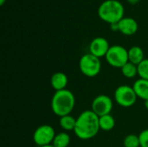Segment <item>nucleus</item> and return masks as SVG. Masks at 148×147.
<instances>
[{"label": "nucleus", "instance_id": "f257e3e1", "mask_svg": "<svg viewBox=\"0 0 148 147\" xmlns=\"http://www.w3.org/2000/svg\"><path fill=\"white\" fill-rule=\"evenodd\" d=\"M99 116L92 110H85L76 118V124L74 130L75 136L82 140L95 138L99 131Z\"/></svg>", "mask_w": 148, "mask_h": 147}, {"label": "nucleus", "instance_id": "f03ea898", "mask_svg": "<svg viewBox=\"0 0 148 147\" xmlns=\"http://www.w3.org/2000/svg\"><path fill=\"white\" fill-rule=\"evenodd\" d=\"M75 106V97L74 94L64 89L56 91L51 99V110L58 117L69 115L74 110Z\"/></svg>", "mask_w": 148, "mask_h": 147}, {"label": "nucleus", "instance_id": "7ed1b4c3", "mask_svg": "<svg viewBox=\"0 0 148 147\" xmlns=\"http://www.w3.org/2000/svg\"><path fill=\"white\" fill-rule=\"evenodd\" d=\"M124 6L118 0H105L98 8L99 17L107 23H119L124 17Z\"/></svg>", "mask_w": 148, "mask_h": 147}, {"label": "nucleus", "instance_id": "20e7f679", "mask_svg": "<svg viewBox=\"0 0 148 147\" xmlns=\"http://www.w3.org/2000/svg\"><path fill=\"white\" fill-rule=\"evenodd\" d=\"M79 68L82 75L93 78L100 74L101 70V62L100 58L88 53L81 57L79 61Z\"/></svg>", "mask_w": 148, "mask_h": 147}, {"label": "nucleus", "instance_id": "39448f33", "mask_svg": "<svg viewBox=\"0 0 148 147\" xmlns=\"http://www.w3.org/2000/svg\"><path fill=\"white\" fill-rule=\"evenodd\" d=\"M105 58L111 67L121 68L129 62L128 50L121 45H113L109 48Z\"/></svg>", "mask_w": 148, "mask_h": 147}, {"label": "nucleus", "instance_id": "423d86ee", "mask_svg": "<svg viewBox=\"0 0 148 147\" xmlns=\"http://www.w3.org/2000/svg\"><path fill=\"white\" fill-rule=\"evenodd\" d=\"M114 97L116 103L125 108L133 107L138 99L133 87L127 85L119 86L114 91Z\"/></svg>", "mask_w": 148, "mask_h": 147}, {"label": "nucleus", "instance_id": "0eeeda50", "mask_svg": "<svg viewBox=\"0 0 148 147\" xmlns=\"http://www.w3.org/2000/svg\"><path fill=\"white\" fill-rule=\"evenodd\" d=\"M56 135L53 126L50 125H42L35 130L33 133V141L39 147L52 145Z\"/></svg>", "mask_w": 148, "mask_h": 147}, {"label": "nucleus", "instance_id": "6e6552de", "mask_svg": "<svg viewBox=\"0 0 148 147\" xmlns=\"http://www.w3.org/2000/svg\"><path fill=\"white\" fill-rule=\"evenodd\" d=\"M113 106V101L108 95L100 94L93 100L91 110L97 116L101 117L106 114H110Z\"/></svg>", "mask_w": 148, "mask_h": 147}, {"label": "nucleus", "instance_id": "1a4fd4ad", "mask_svg": "<svg viewBox=\"0 0 148 147\" xmlns=\"http://www.w3.org/2000/svg\"><path fill=\"white\" fill-rule=\"evenodd\" d=\"M110 47L111 46L106 38L98 36L91 41L89 44V53L101 59V57L106 56Z\"/></svg>", "mask_w": 148, "mask_h": 147}, {"label": "nucleus", "instance_id": "9d476101", "mask_svg": "<svg viewBox=\"0 0 148 147\" xmlns=\"http://www.w3.org/2000/svg\"><path fill=\"white\" fill-rule=\"evenodd\" d=\"M118 28L121 34L125 36H133L138 31L139 25L134 18L124 16L118 23Z\"/></svg>", "mask_w": 148, "mask_h": 147}, {"label": "nucleus", "instance_id": "9b49d317", "mask_svg": "<svg viewBox=\"0 0 148 147\" xmlns=\"http://www.w3.org/2000/svg\"><path fill=\"white\" fill-rule=\"evenodd\" d=\"M69 83L68 76L62 72H56L52 75L50 78V84L54 90L61 91L66 89V87Z\"/></svg>", "mask_w": 148, "mask_h": 147}, {"label": "nucleus", "instance_id": "f8f14e48", "mask_svg": "<svg viewBox=\"0 0 148 147\" xmlns=\"http://www.w3.org/2000/svg\"><path fill=\"white\" fill-rule=\"evenodd\" d=\"M133 88L138 98L144 101L148 100V80L138 79L133 85Z\"/></svg>", "mask_w": 148, "mask_h": 147}, {"label": "nucleus", "instance_id": "ddd939ff", "mask_svg": "<svg viewBox=\"0 0 148 147\" xmlns=\"http://www.w3.org/2000/svg\"><path fill=\"white\" fill-rule=\"evenodd\" d=\"M145 59L143 49L139 46H133L128 49V61L129 62L139 65Z\"/></svg>", "mask_w": 148, "mask_h": 147}, {"label": "nucleus", "instance_id": "4468645a", "mask_svg": "<svg viewBox=\"0 0 148 147\" xmlns=\"http://www.w3.org/2000/svg\"><path fill=\"white\" fill-rule=\"evenodd\" d=\"M99 124H100V128L102 131H111L114 128L115 126V120L114 118L110 114H106L103 116L99 117Z\"/></svg>", "mask_w": 148, "mask_h": 147}, {"label": "nucleus", "instance_id": "2eb2a0df", "mask_svg": "<svg viewBox=\"0 0 148 147\" xmlns=\"http://www.w3.org/2000/svg\"><path fill=\"white\" fill-rule=\"evenodd\" d=\"M71 141L70 135L66 132H61L56 133L52 146L54 147H69Z\"/></svg>", "mask_w": 148, "mask_h": 147}, {"label": "nucleus", "instance_id": "dca6fc26", "mask_svg": "<svg viewBox=\"0 0 148 147\" xmlns=\"http://www.w3.org/2000/svg\"><path fill=\"white\" fill-rule=\"evenodd\" d=\"M75 124H76V119L70 114L62 116L59 120V125L61 128H62L65 132H69V131L74 132Z\"/></svg>", "mask_w": 148, "mask_h": 147}, {"label": "nucleus", "instance_id": "f3484780", "mask_svg": "<svg viewBox=\"0 0 148 147\" xmlns=\"http://www.w3.org/2000/svg\"><path fill=\"white\" fill-rule=\"evenodd\" d=\"M121 74L124 77L127 79L134 78L136 75H138V67L137 65H134L131 62H127L121 68Z\"/></svg>", "mask_w": 148, "mask_h": 147}, {"label": "nucleus", "instance_id": "a211bd4d", "mask_svg": "<svg viewBox=\"0 0 148 147\" xmlns=\"http://www.w3.org/2000/svg\"><path fill=\"white\" fill-rule=\"evenodd\" d=\"M124 147H140L139 136L135 134H128L123 140Z\"/></svg>", "mask_w": 148, "mask_h": 147}, {"label": "nucleus", "instance_id": "6ab92c4d", "mask_svg": "<svg viewBox=\"0 0 148 147\" xmlns=\"http://www.w3.org/2000/svg\"><path fill=\"white\" fill-rule=\"evenodd\" d=\"M138 75L140 79L148 80V58H145L138 66Z\"/></svg>", "mask_w": 148, "mask_h": 147}, {"label": "nucleus", "instance_id": "aec40b11", "mask_svg": "<svg viewBox=\"0 0 148 147\" xmlns=\"http://www.w3.org/2000/svg\"><path fill=\"white\" fill-rule=\"evenodd\" d=\"M139 139L140 147H148V129L143 130L140 133Z\"/></svg>", "mask_w": 148, "mask_h": 147}, {"label": "nucleus", "instance_id": "412c9836", "mask_svg": "<svg viewBox=\"0 0 148 147\" xmlns=\"http://www.w3.org/2000/svg\"><path fill=\"white\" fill-rule=\"evenodd\" d=\"M130 4H132V5H134V4H136V3H138L139 2H140V0H127Z\"/></svg>", "mask_w": 148, "mask_h": 147}, {"label": "nucleus", "instance_id": "4be33fe9", "mask_svg": "<svg viewBox=\"0 0 148 147\" xmlns=\"http://www.w3.org/2000/svg\"><path fill=\"white\" fill-rule=\"evenodd\" d=\"M144 106H145L146 109H147L148 110V100H147V101H144Z\"/></svg>", "mask_w": 148, "mask_h": 147}, {"label": "nucleus", "instance_id": "5701e85b", "mask_svg": "<svg viewBox=\"0 0 148 147\" xmlns=\"http://www.w3.org/2000/svg\"><path fill=\"white\" fill-rule=\"evenodd\" d=\"M6 0H0V5H3Z\"/></svg>", "mask_w": 148, "mask_h": 147}, {"label": "nucleus", "instance_id": "b1692460", "mask_svg": "<svg viewBox=\"0 0 148 147\" xmlns=\"http://www.w3.org/2000/svg\"><path fill=\"white\" fill-rule=\"evenodd\" d=\"M41 147H54L52 145H49V146H41Z\"/></svg>", "mask_w": 148, "mask_h": 147}]
</instances>
